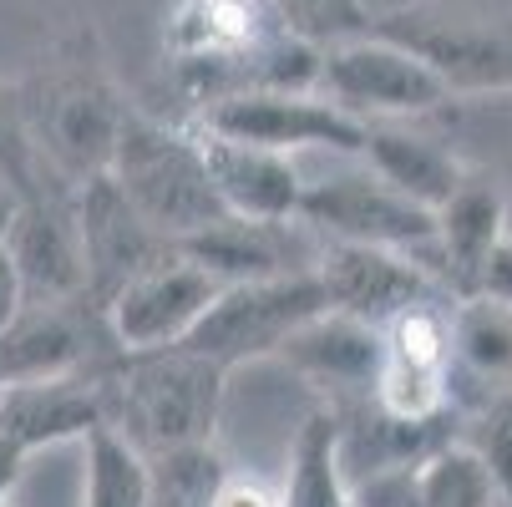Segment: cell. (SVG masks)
Listing matches in <instances>:
<instances>
[{
  "label": "cell",
  "mask_w": 512,
  "mask_h": 507,
  "mask_svg": "<svg viewBox=\"0 0 512 507\" xmlns=\"http://www.w3.org/2000/svg\"><path fill=\"white\" fill-rule=\"evenodd\" d=\"M376 36L406 46L447 82L452 97L512 92V36L452 6H396L376 16Z\"/></svg>",
  "instance_id": "cell-8"
},
{
  "label": "cell",
  "mask_w": 512,
  "mask_h": 507,
  "mask_svg": "<svg viewBox=\"0 0 512 507\" xmlns=\"http://www.w3.org/2000/svg\"><path fill=\"white\" fill-rule=\"evenodd\" d=\"M218 289L224 284L213 274H203L193 259L173 254L168 264L137 274L127 289H117L102 315H107V330H112L122 355L173 350V345H188V335L203 325Z\"/></svg>",
  "instance_id": "cell-10"
},
{
  "label": "cell",
  "mask_w": 512,
  "mask_h": 507,
  "mask_svg": "<svg viewBox=\"0 0 512 507\" xmlns=\"http://www.w3.org/2000/svg\"><path fill=\"white\" fill-rule=\"evenodd\" d=\"M26 310V284H21V269L6 249V239H0V335H6Z\"/></svg>",
  "instance_id": "cell-28"
},
{
  "label": "cell",
  "mask_w": 512,
  "mask_h": 507,
  "mask_svg": "<svg viewBox=\"0 0 512 507\" xmlns=\"http://www.w3.org/2000/svg\"><path fill=\"white\" fill-rule=\"evenodd\" d=\"M416 507H507V497L467 442H447L416 467Z\"/></svg>",
  "instance_id": "cell-23"
},
{
  "label": "cell",
  "mask_w": 512,
  "mask_h": 507,
  "mask_svg": "<svg viewBox=\"0 0 512 507\" xmlns=\"http://www.w3.org/2000/svg\"><path fill=\"white\" fill-rule=\"evenodd\" d=\"M21 467H26V452L0 431V497H11V487L21 482Z\"/></svg>",
  "instance_id": "cell-30"
},
{
  "label": "cell",
  "mask_w": 512,
  "mask_h": 507,
  "mask_svg": "<svg viewBox=\"0 0 512 507\" xmlns=\"http://www.w3.org/2000/svg\"><path fill=\"white\" fill-rule=\"evenodd\" d=\"M82 507H153V462L127 431L97 426L82 442Z\"/></svg>",
  "instance_id": "cell-21"
},
{
  "label": "cell",
  "mask_w": 512,
  "mask_h": 507,
  "mask_svg": "<svg viewBox=\"0 0 512 507\" xmlns=\"http://www.w3.org/2000/svg\"><path fill=\"white\" fill-rule=\"evenodd\" d=\"M16 208H21V193H16L6 178H0V239L11 234V224H16Z\"/></svg>",
  "instance_id": "cell-31"
},
{
  "label": "cell",
  "mask_w": 512,
  "mask_h": 507,
  "mask_svg": "<svg viewBox=\"0 0 512 507\" xmlns=\"http://www.w3.org/2000/svg\"><path fill=\"white\" fill-rule=\"evenodd\" d=\"M507 239V193L492 173H467V183L436 208V279L452 300H477L487 259Z\"/></svg>",
  "instance_id": "cell-16"
},
{
  "label": "cell",
  "mask_w": 512,
  "mask_h": 507,
  "mask_svg": "<svg viewBox=\"0 0 512 507\" xmlns=\"http://www.w3.org/2000/svg\"><path fill=\"white\" fill-rule=\"evenodd\" d=\"M330 300L320 289V274H284L259 284H229L218 289L213 310L188 335V350L213 360L218 371H239L249 360H279L284 340L315 315H325Z\"/></svg>",
  "instance_id": "cell-5"
},
{
  "label": "cell",
  "mask_w": 512,
  "mask_h": 507,
  "mask_svg": "<svg viewBox=\"0 0 512 507\" xmlns=\"http://www.w3.org/2000/svg\"><path fill=\"white\" fill-rule=\"evenodd\" d=\"M477 300L512 305V234H507V239H502V249L487 259V269H482V284H477Z\"/></svg>",
  "instance_id": "cell-29"
},
{
  "label": "cell",
  "mask_w": 512,
  "mask_h": 507,
  "mask_svg": "<svg viewBox=\"0 0 512 507\" xmlns=\"http://www.w3.org/2000/svg\"><path fill=\"white\" fill-rule=\"evenodd\" d=\"M279 497H284V507H355L350 472L340 462V416L330 406H315L300 421Z\"/></svg>",
  "instance_id": "cell-20"
},
{
  "label": "cell",
  "mask_w": 512,
  "mask_h": 507,
  "mask_svg": "<svg viewBox=\"0 0 512 507\" xmlns=\"http://www.w3.org/2000/svg\"><path fill=\"white\" fill-rule=\"evenodd\" d=\"M320 92L360 122L431 117V112L457 102L426 61H416L406 46H396L386 36H360V41L325 46Z\"/></svg>",
  "instance_id": "cell-7"
},
{
  "label": "cell",
  "mask_w": 512,
  "mask_h": 507,
  "mask_svg": "<svg viewBox=\"0 0 512 507\" xmlns=\"http://www.w3.org/2000/svg\"><path fill=\"white\" fill-rule=\"evenodd\" d=\"M188 122L234 142H254V148H269V153H289V158L300 148H330L345 158L365 153V122L335 107L325 92H239V97L188 112Z\"/></svg>",
  "instance_id": "cell-9"
},
{
  "label": "cell",
  "mask_w": 512,
  "mask_h": 507,
  "mask_svg": "<svg viewBox=\"0 0 512 507\" xmlns=\"http://www.w3.org/2000/svg\"><path fill=\"white\" fill-rule=\"evenodd\" d=\"M6 391H11V381H6V371H0V401H6Z\"/></svg>",
  "instance_id": "cell-32"
},
{
  "label": "cell",
  "mask_w": 512,
  "mask_h": 507,
  "mask_svg": "<svg viewBox=\"0 0 512 507\" xmlns=\"http://www.w3.org/2000/svg\"><path fill=\"white\" fill-rule=\"evenodd\" d=\"M183 259H193L203 274H213L218 284H259V279H284V274H315L325 239L289 219V224H264V219H239L224 213L218 224H208L203 234L178 244Z\"/></svg>",
  "instance_id": "cell-14"
},
{
  "label": "cell",
  "mask_w": 512,
  "mask_h": 507,
  "mask_svg": "<svg viewBox=\"0 0 512 507\" xmlns=\"http://www.w3.org/2000/svg\"><path fill=\"white\" fill-rule=\"evenodd\" d=\"M300 224H310L325 244H371L411 254L436 274V213L396 193L371 168H345L320 183H305Z\"/></svg>",
  "instance_id": "cell-6"
},
{
  "label": "cell",
  "mask_w": 512,
  "mask_h": 507,
  "mask_svg": "<svg viewBox=\"0 0 512 507\" xmlns=\"http://www.w3.org/2000/svg\"><path fill=\"white\" fill-rule=\"evenodd\" d=\"M279 21L315 41V46H340V41H360V36H376V16L365 0H274Z\"/></svg>",
  "instance_id": "cell-24"
},
{
  "label": "cell",
  "mask_w": 512,
  "mask_h": 507,
  "mask_svg": "<svg viewBox=\"0 0 512 507\" xmlns=\"http://www.w3.org/2000/svg\"><path fill=\"white\" fill-rule=\"evenodd\" d=\"M97 426H112L107 371L11 386L6 401H0V431H6L26 457L46 452V447H61V442H87Z\"/></svg>",
  "instance_id": "cell-17"
},
{
  "label": "cell",
  "mask_w": 512,
  "mask_h": 507,
  "mask_svg": "<svg viewBox=\"0 0 512 507\" xmlns=\"http://www.w3.org/2000/svg\"><path fill=\"white\" fill-rule=\"evenodd\" d=\"M315 274H320L330 310L365 320L376 330L421 300H452L442 289V279L421 259L396 254V249H371V244H325Z\"/></svg>",
  "instance_id": "cell-13"
},
{
  "label": "cell",
  "mask_w": 512,
  "mask_h": 507,
  "mask_svg": "<svg viewBox=\"0 0 512 507\" xmlns=\"http://www.w3.org/2000/svg\"><path fill=\"white\" fill-rule=\"evenodd\" d=\"M6 249L21 269L26 305H77L87 300V249L77 229V193L46 188L36 198H21L16 224L6 234Z\"/></svg>",
  "instance_id": "cell-12"
},
{
  "label": "cell",
  "mask_w": 512,
  "mask_h": 507,
  "mask_svg": "<svg viewBox=\"0 0 512 507\" xmlns=\"http://www.w3.org/2000/svg\"><path fill=\"white\" fill-rule=\"evenodd\" d=\"M112 183L163 239L183 244L224 219V198L213 188L203 142L188 122H163L137 102L122 117V137L112 153Z\"/></svg>",
  "instance_id": "cell-3"
},
{
  "label": "cell",
  "mask_w": 512,
  "mask_h": 507,
  "mask_svg": "<svg viewBox=\"0 0 512 507\" xmlns=\"http://www.w3.org/2000/svg\"><path fill=\"white\" fill-rule=\"evenodd\" d=\"M457 442H467L487 462V472L497 477V487L512 507V391H487L477 406H462Z\"/></svg>",
  "instance_id": "cell-26"
},
{
  "label": "cell",
  "mask_w": 512,
  "mask_h": 507,
  "mask_svg": "<svg viewBox=\"0 0 512 507\" xmlns=\"http://www.w3.org/2000/svg\"><path fill=\"white\" fill-rule=\"evenodd\" d=\"M77 229L87 249V300L107 310L117 289H127L137 274H148L178 254L173 239H163L142 213L127 203V193L112 183V173L77 188Z\"/></svg>",
  "instance_id": "cell-11"
},
{
  "label": "cell",
  "mask_w": 512,
  "mask_h": 507,
  "mask_svg": "<svg viewBox=\"0 0 512 507\" xmlns=\"http://www.w3.org/2000/svg\"><path fill=\"white\" fill-rule=\"evenodd\" d=\"M360 158H365L371 173H381L396 193H406L411 203H421L431 213L442 208L472 173L452 148H442L436 137L411 132L401 122H365V153Z\"/></svg>",
  "instance_id": "cell-19"
},
{
  "label": "cell",
  "mask_w": 512,
  "mask_h": 507,
  "mask_svg": "<svg viewBox=\"0 0 512 507\" xmlns=\"http://www.w3.org/2000/svg\"><path fill=\"white\" fill-rule=\"evenodd\" d=\"M0 507H11V497H0Z\"/></svg>",
  "instance_id": "cell-33"
},
{
  "label": "cell",
  "mask_w": 512,
  "mask_h": 507,
  "mask_svg": "<svg viewBox=\"0 0 512 507\" xmlns=\"http://www.w3.org/2000/svg\"><path fill=\"white\" fill-rule=\"evenodd\" d=\"M213 507H284V497L269 482H259V477L229 472L224 487H218V497H213Z\"/></svg>",
  "instance_id": "cell-27"
},
{
  "label": "cell",
  "mask_w": 512,
  "mask_h": 507,
  "mask_svg": "<svg viewBox=\"0 0 512 507\" xmlns=\"http://www.w3.org/2000/svg\"><path fill=\"white\" fill-rule=\"evenodd\" d=\"M279 360L295 376H305L315 391H325V406H345V401H360L376 391L381 330L365 320H350L340 310H325L284 340Z\"/></svg>",
  "instance_id": "cell-15"
},
{
  "label": "cell",
  "mask_w": 512,
  "mask_h": 507,
  "mask_svg": "<svg viewBox=\"0 0 512 507\" xmlns=\"http://www.w3.org/2000/svg\"><path fill=\"white\" fill-rule=\"evenodd\" d=\"M193 132L203 142L213 188H218L229 213H239V219H264V224L300 219L305 178H300L289 153H269V148H254V142H234V137H218V132H203V127H193Z\"/></svg>",
  "instance_id": "cell-18"
},
{
  "label": "cell",
  "mask_w": 512,
  "mask_h": 507,
  "mask_svg": "<svg viewBox=\"0 0 512 507\" xmlns=\"http://www.w3.org/2000/svg\"><path fill=\"white\" fill-rule=\"evenodd\" d=\"M229 371H218L188 345L148 350V355H117L107 366V396H112V426L148 452H178V447H208L218 416H224Z\"/></svg>",
  "instance_id": "cell-2"
},
{
  "label": "cell",
  "mask_w": 512,
  "mask_h": 507,
  "mask_svg": "<svg viewBox=\"0 0 512 507\" xmlns=\"http://www.w3.org/2000/svg\"><path fill=\"white\" fill-rule=\"evenodd\" d=\"M457 371L487 391H512V305L457 300Z\"/></svg>",
  "instance_id": "cell-22"
},
{
  "label": "cell",
  "mask_w": 512,
  "mask_h": 507,
  "mask_svg": "<svg viewBox=\"0 0 512 507\" xmlns=\"http://www.w3.org/2000/svg\"><path fill=\"white\" fill-rule=\"evenodd\" d=\"M371 401L396 421H457V300H421L381 325Z\"/></svg>",
  "instance_id": "cell-4"
},
{
  "label": "cell",
  "mask_w": 512,
  "mask_h": 507,
  "mask_svg": "<svg viewBox=\"0 0 512 507\" xmlns=\"http://www.w3.org/2000/svg\"><path fill=\"white\" fill-rule=\"evenodd\" d=\"M16 87H21V112L41 153V168L56 183L77 193L92 178L112 173L122 117L132 102L112 82L92 31L56 41Z\"/></svg>",
  "instance_id": "cell-1"
},
{
  "label": "cell",
  "mask_w": 512,
  "mask_h": 507,
  "mask_svg": "<svg viewBox=\"0 0 512 507\" xmlns=\"http://www.w3.org/2000/svg\"><path fill=\"white\" fill-rule=\"evenodd\" d=\"M0 178H6L21 198L56 188V178L41 168V153L31 142V127H26V112H21V87L6 82V77H0Z\"/></svg>",
  "instance_id": "cell-25"
}]
</instances>
